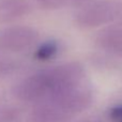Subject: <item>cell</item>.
<instances>
[{
  "label": "cell",
  "instance_id": "cell-1",
  "mask_svg": "<svg viewBox=\"0 0 122 122\" xmlns=\"http://www.w3.org/2000/svg\"><path fill=\"white\" fill-rule=\"evenodd\" d=\"M122 18L121 0H99L82 5L75 15V23L84 29L108 25Z\"/></svg>",
  "mask_w": 122,
  "mask_h": 122
},
{
  "label": "cell",
  "instance_id": "cell-2",
  "mask_svg": "<svg viewBox=\"0 0 122 122\" xmlns=\"http://www.w3.org/2000/svg\"><path fill=\"white\" fill-rule=\"evenodd\" d=\"M39 39V32L28 26H12L0 31V56L29 49Z\"/></svg>",
  "mask_w": 122,
  "mask_h": 122
},
{
  "label": "cell",
  "instance_id": "cell-3",
  "mask_svg": "<svg viewBox=\"0 0 122 122\" xmlns=\"http://www.w3.org/2000/svg\"><path fill=\"white\" fill-rule=\"evenodd\" d=\"M51 92V84L47 70L34 73L17 82L12 93L23 102H38L46 99Z\"/></svg>",
  "mask_w": 122,
  "mask_h": 122
},
{
  "label": "cell",
  "instance_id": "cell-4",
  "mask_svg": "<svg viewBox=\"0 0 122 122\" xmlns=\"http://www.w3.org/2000/svg\"><path fill=\"white\" fill-rule=\"evenodd\" d=\"M73 117L62 105L51 99L39 104L30 114L31 122H67Z\"/></svg>",
  "mask_w": 122,
  "mask_h": 122
},
{
  "label": "cell",
  "instance_id": "cell-5",
  "mask_svg": "<svg viewBox=\"0 0 122 122\" xmlns=\"http://www.w3.org/2000/svg\"><path fill=\"white\" fill-rule=\"evenodd\" d=\"M100 48L112 55H122V18L104 28L97 38Z\"/></svg>",
  "mask_w": 122,
  "mask_h": 122
},
{
  "label": "cell",
  "instance_id": "cell-6",
  "mask_svg": "<svg viewBox=\"0 0 122 122\" xmlns=\"http://www.w3.org/2000/svg\"><path fill=\"white\" fill-rule=\"evenodd\" d=\"M31 4L28 0H0V23H9L28 15Z\"/></svg>",
  "mask_w": 122,
  "mask_h": 122
},
{
  "label": "cell",
  "instance_id": "cell-7",
  "mask_svg": "<svg viewBox=\"0 0 122 122\" xmlns=\"http://www.w3.org/2000/svg\"><path fill=\"white\" fill-rule=\"evenodd\" d=\"M58 51V44L56 41H47L44 42L42 45L38 47L34 54V58L40 61H46L49 60L57 54Z\"/></svg>",
  "mask_w": 122,
  "mask_h": 122
},
{
  "label": "cell",
  "instance_id": "cell-8",
  "mask_svg": "<svg viewBox=\"0 0 122 122\" xmlns=\"http://www.w3.org/2000/svg\"><path fill=\"white\" fill-rule=\"evenodd\" d=\"M21 114L14 106H0V122H20Z\"/></svg>",
  "mask_w": 122,
  "mask_h": 122
},
{
  "label": "cell",
  "instance_id": "cell-9",
  "mask_svg": "<svg viewBox=\"0 0 122 122\" xmlns=\"http://www.w3.org/2000/svg\"><path fill=\"white\" fill-rule=\"evenodd\" d=\"M33 1L41 9L47 11L59 10V9H61L62 6H64L66 4L65 0H33Z\"/></svg>",
  "mask_w": 122,
  "mask_h": 122
},
{
  "label": "cell",
  "instance_id": "cell-10",
  "mask_svg": "<svg viewBox=\"0 0 122 122\" xmlns=\"http://www.w3.org/2000/svg\"><path fill=\"white\" fill-rule=\"evenodd\" d=\"M112 120L116 121V122H121L122 121V105L115 106L109 114Z\"/></svg>",
  "mask_w": 122,
  "mask_h": 122
},
{
  "label": "cell",
  "instance_id": "cell-11",
  "mask_svg": "<svg viewBox=\"0 0 122 122\" xmlns=\"http://www.w3.org/2000/svg\"><path fill=\"white\" fill-rule=\"evenodd\" d=\"M90 0H65V3L66 4H71L73 6H80L81 8L82 5L87 4Z\"/></svg>",
  "mask_w": 122,
  "mask_h": 122
},
{
  "label": "cell",
  "instance_id": "cell-12",
  "mask_svg": "<svg viewBox=\"0 0 122 122\" xmlns=\"http://www.w3.org/2000/svg\"><path fill=\"white\" fill-rule=\"evenodd\" d=\"M89 122H103V121L100 120V119H94V120H91V121H89Z\"/></svg>",
  "mask_w": 122,
  "mask_h": 122
},
{
  "label": "cell",
  "instance_id": "cell-13",
  "mask_svg": "<svg viewBox=\"0 0 122 122\" xmlns=\"http://www.w3.org/2000/svg\"><path fill=\"white\" fill-rule=\"evenodd\" d=\"M121 122H122V121H121Z\"/></svg>",
  "mask_w": 122,
  "mask_h": 122
}]
</instances>
